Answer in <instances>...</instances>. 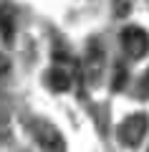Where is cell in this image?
Instances as JSON below:
<instances>
[{
    "label": "cell",
    "instance_id": "cell-7",
    "mask_svg": "<svg viewBox=\"0 0 149 152\" xmlns=\"http://www.w3.org/2000/svg\"><path fill=\"white\" fill-rule=\"evenodd\" d=\"M124 79H126V71H124V66H119V69H116V81H114V89H121V86H124Z\"/></svg>",
    "mask_w": 149,
    "mask_h": 152
},
{
    "label": "cell",
    "instance_id": "cell-2",
    "mask_svg": "<svg viewBox=\"0 0 149 152\" xmlns=\"http://www.w3.org/2000/svg\"><path fill=\"white\" fill-rule=\"evenodd\" d=\"M144 134H147V117H144V114H134V117H129V119L119 127V137H121V142L129 145V147H137Z\"/></svg>",
    "mask_w": 149,
    "mask_h": 152
},
{
    "label": "cell",
    "instance_id": "cell-1",
    "mask_svg": "<svg viewBox=\"0 0 149 152\" xmlns=\"http://www.w3.org/2000/svg\"><path fill=\"white\" fill-rule=\"evenodd\" d=\"M121 46L126 48V53L132 58H142L149 51V33L144 28H139V26H129L121 33Z\"/></svg>",
    "mask_w": 149,
    "mask_h": 152
},
{
    "label": "cell",
    "instance_id": "cell-3",
    "mask_svg": "<svg viewBox=\"0 0 149 152\" xmlns=\"http://www.w3.org/2000/svg\"><path fill=\"white\" fill-rule=\"evenodd\" d=\"M36 137L41 140V145L46 147L48 152H63V140H61V134L53 129V127L38 124L36 127Z\"/></svg>",
    "mask_w": 149,
    "mask_h": 152
},
{
    "label": "cell",
    "instance_id": "cell-6",
    "mask_svg": "<svg viewBox=\"0 0 149 152\" xmlns=\"http://www.w3.org/2000/svg\"><path fill=\"white\" fill-rule=\"evenodd\" d=\"M99 71H101V51L99 46H91L89 48V76L91 79H99Z\"/></svg>",
    "mask_w": 149,
    "mask_h": 152
},
{
    "label": "cell",
    "instance_id": "cell-9",
    "mask_svg": "<svg viewBox=\"0 0 149 152\" xmlns=\"http://www.w3.org/2000/svg\"><path fill=\"white\" fill-rule=\"evenodd\" d=\"M142 96H149V71L144 74V79H142Z\"/></svg>",
    "mask_w": 149,
    "mask_h": 152
},
{
    "label": "cell",
    "instance_id": "cell-5",
    "mask_svg": "<svg viewBox=\"0 0 149 152\" xmlns=\"http://www.w3.org/2000/svg\"><path fill=\"white\" fill-rule=\"evenodd\" d=\"M0 36L5 43L13 41V15H10V8L0 5Z\"/></svg>",
    "mask_w": 149,
    "mask_h": 152
},
{
    "label": "cell",
    "instance_id": "cell-4",
    "mask_svg": "<svg viewBox=\"0 0 149 152\" xmlns=\"http://www.w3.org/2000/svg\"><path fill=\"white\" fill-rule=\"evenodd\" d=\"M48 86L53 89V91H68L71 89V74L66 69H61V66L51 69V74H48Z\"/></svg>",
    "mask_w": 149,
    "mask_h": 152
},
{
    "label": "cell",
    "instance_id": "cell-8",
    "mask_svg": "<svg viewBox=\"0 0 149 152\" xmlns=\"http://www.w3.org/2000/svg\"><path fill=\"white\" fill-rule=\"evenodd\" d=\"M8 71H10V61H8L3 53H0V79H3V76H5Z\"/></svg>",
    "mask_w": 149,
    "mask_h": 152
}]
</instances>
